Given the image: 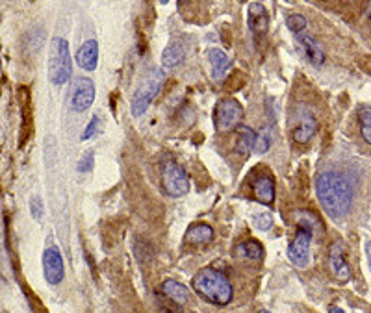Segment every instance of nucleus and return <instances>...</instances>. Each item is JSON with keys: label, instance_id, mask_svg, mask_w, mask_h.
I'll list each match as a JSON object with an SVG mask.
<instances>
[{"label": "nucleus", "instance_id": "39448f33", "mask_svg": "<svg viewBox=\"0 0 371 313\" xmlns=\"http://www.w3.org/2000/svg\"><path fill=\"white\" fill-rule=\"evenodd\" d=\"M162 188L169 196H182L189 191V178L182 167L167 161L162 172Z\"/></svg>", "mask_w": 371, "mask_h": 313}, {"label": "nucleus", "instance_id": "c756f323", "mask_svg": "<svg viewBox=\"0 0 371 313\" xmlns=\"http://www.w3.org/2000/svg\"><path fill=\"white\" fill-rule=\"evenodd\" d=\"M329 313H345V312H343L342 307H338V306H332V307H330V310H329Z\"/></svg>", "mask_w": 371, "mask_h": 313}, {"label": "nucleus", "instance_id": "2f4dec72", "mask_svg": "<svg viewBox=\"0 0 371 313\" xmlns=\"http://www.w3.org/2000/svg\"><path fill=\"white\" fill-rule=\"evenodd\" d=\"M258 313H272V312H267V310H260Z\"/></svg>", "mask_w": 371, "mask_h": 313}, {"label": "nucleus", "instance_id": "a878e982", "mask_svg": "<svg viewBox=\"0 0 371 313\" xmlns=\"http://www.w3.org/2000/svg\"><path fill=\"white\" fill-rule=\"evenodd\" d=\"M100 126H102V121H100L99 115H93V119L89 121V124L86 126V130L82 134V141H88V139H93L97 134H100Z\"/></svg>", "mask_w": 371, "mask_h": 313}, {"label": "nucleus", "instance_id": "aec40b11", "mask_svg": "<svg viewBox=\"0 0 371 313\" xmlns=\"http://www.w3.org/2000/svg\"><path fill=\"white\" fill-rule=\"evenodd\" d=\"M213 239V228L204 223H197L186 232V243L189 245H207Z\"/></svg>", "mask_w": 371, "mask_h": 313}, {"label": "nucleus", "instance_id": "f03ea898", "mask_svg": "<svg viewBox=\"0 0 371 313\" xmlns=\"http://www.w3.org/2000/svg\"><path fill=\"white\" fill-rule=\"evenodd\" d=\"M193 291L202 301L216 306H227L234 299V287L230 280L213 267H204L195 274Z\"/></svg>", "mask_w": 371, "mask_h": 313}, {"label": "nucleus", "instance_id": "20e7f679", "mask_svg": "<svg viewBox=\"0 0 371 313\" xmlns=\"http://www.w3.org/2000/svg\"><path fill=\"white\" fill-rule=\"evenodd\" d=\"M164 71L162 69H151L142 80V83L137 85L134 99H132V113L140 117L147 112V108L151 106V102L154 101V97L158 95L160 88L164 83Z\"/></svg>", "mask_w": 371, "mask_h": 313}, {"label": "nucleus", "instance_id": "7ed1b4c3", "mask_svg": "<svg viewBox=\"0 0 371 313\" xmlns=\"http://www.w3.org/2000/svg\"><path fill=\"white\" fill-rule=\"evenodd\" d=\"M73 74V59L69 43L64 37H54L48 58V78L54 85H64Z\"/></svg>", "mask_w": 371, "mask_h": 313}, {"label": "nucleus", "instance_id": "a211bd4d", "mask_svg": "<svg viewBox=\"0 0 371 313\" xmlns=\"http://www.w3.org/2000/svg\"><path fill=\"white\" fill-rule=\"evenodd\" d=\"M249 21H251V30L258 37H264L267 34V24H269V17L265 8L258 2H253L249 6Z\"/></svg>", "mask_w": 371, "mask_h": 313}, {"label": "nucleus", "instance_id": "4be33fe9", "mask_svg": "<svg viewBox=\"0 0 371 313\" xmlns=\"http://www.w3.org/2000/svg\"><path fill=\"white\" fill-rule=\"evenodd\" d=\"M360 136L368 145H371V106H362L359 112Z\"/></svg>", "mask_w": 371, "mask_h": 313}, {"label": "nucleus", "instance_id": "bb28decb", "mask_svg": "<svg viewBox=\"0 0 371 313\" xmlns=\"http://www.w3.org/2000/svg\"><path fill=\"white\" fill-rule=\"evenodd\" d=\"M93 156H95L93 150H88V152L84 154L82 160L78 161V171H80V172H89V171H91V169H93V160H95Z\"/></svg>", "mask_w": 371, "mask_h": 313}, {"label": "nucleus", "instance_id": "6e6552de", "mask_svg": "<svg viewBox=\"0 0 371 313\" xmlns=\"http://www.w3.org/2000/svg\"><path fill=\"white\" fill-rule=\"evenodd\" d=\"M43 274L50 285H58L65 276L64 256L56 247H48L43 252Z\"/></svg>", "mask_w": 371, "mask_h": 313}, {"label": "nucleus", "instance_id": "7c9ffc66", "mask_svg": "<svg viewBox=\"0 0 371 313\" xmlns=\"http://www.w3.org/2000/svg\"><path fill=\"white\" fill-rule=\"evenodd\" d=\"M158 2H160V4H164V6H165V4H167L169 0H158Z\"/></svg>", "mask_w": 371, "mask_h": 313}, {"label": "nucleus", "instance_id": "5701e85b", "mask_svg": "<svg viewBox=\"0 0 371 313\" xmlns=\"http://www.w3.org/2000/svg\"><path fill=\"white\" fill-rule=\"evenodd\" d=\"M272 130L269 128H264L256 134V143H254V152L264 154L272 148Z\"/></svg>", "mask_w": 371, "mask_h": 313}, {"label": "nucleus", "instance_id": "ddd939ff", "mask_svg": "<svg viewBox=\"0 0 371 313\" xmlns=\"http://www.w3.org/2000/svg\"><path fill=\"white\" fill-rule=\"evenodd\" d=\"M253 193L254 199L260 204L272 206L273 202H275V180H273L272 174H260V176L254 178Z\"/></svg>", "mask_w": 371, "mask_h": 313}, {"label": "nucleus", "instance_id": "f3484780", "mask_svg": "<svg viewBox=\"0 0 371 313\" xmlns=\"http://www.w3.org/2000/svg\"><path fill=\"white\" fill-rule=\"evenodd\" d=\"M160 293H162L167 301L175 302L178 306H184V304L188 302L189 296L188 287L180 284V282H177V280H165L162 287H160Z\"/></svg>", "mask_w": 371, "mask_h": 313}, {"label": "nucleus", "instance_id": "9b49d317", "mask_svg": "<svg viewBox=\"0 0 371 313\" xmlns=\"http://www.w3.org/2000/svg\"><path fill=\"white\" fill-rule=\"evenodd\" d=\"M329 263L334 276L340 282H348L351 278V269H349L348 261H345V248H343L342 241L332 243V247L329 250Z\"/></svg>", "mask_w": 371, "mask_h": 313}, {"label": "nucleus", "instance_id": "2eb2a0df", "mask_svg": "<svg viewBox=\"0 0 371 313\" xmlns=\"http://www.w3.org/2000/svg\"><path fill=\"white\" fill-rule=\"evenodd\" d=\"M295 43H297V47L303 50V54L307 56V59L316 67H321L325 63V54L321 50L318 43L314 41L310 36H305V34H299V36H295Z\"/></svg>", "mask_w": 371, "mask_h": 313}, {"label": "nucleus", "instance_id": "423d86ee", "mask_svg": "<svg viewBox=\"0 0 371 313\" xmlns=\"http://www.w3.org/2000/svg\"><path fill=\"white\" fill-rule=\"evenodd\" d=\"M243 117L242 104L234 99H223L218 102L216 113H213V121H216V128L221 132H227L234 128L236 124L240 123Z\"/></svg>", "mask_w": 371, "mask_h": 313}, {"label": "nucleus", "instance_id": "6ab92c4d", "mask_svg": "<svg viewBox=\"0 0 371 313\" xmlns=\"http://www.w3.org/2000/svg\"><path fill=\"white\" fill-rule=\"evenodd\" d=\"M234 254L238 258H243V260L260 261L264 258V247L256 239H247V241H242L240 245H236Z\"/></svg>", "mask_w": 371, "mask_h": 313}, {"label": "nucleus", "instance_id": "412c9836", "mask_svg": "<svg viewBox=\"0 0 371 313\" xmlns=\"http://www.w3.org/2000/svg\"><path fill=\"white\" fill-rule=\"evenodd\" d=\"M238 145H236V152L242 154L243 158L251 154V150H254V143H256V134H254L249 126H243V124H238Z\"/></svg>", "mask_w": 371, "mask_h": 313}, {"label": "nucleus", "instance_id": "473e14b6", "mask_svg": "<svg viewBox=\"0 0 371 313\" xmlns=\"http://www.w3.org/2000/svg\"><path fill=\"white\" fill-rule=\"evenodd\" d=\"M368 313H371V310H370V312H368Z\"/></svg>", "mask_w": 371, "mask_h": 313}, {"label": "nucleus", "instance_id": "72a5a7b5", "mask_svg": "<svg viewBox=\"0 0 371 313\" xmlns=\"http://www.w3.org/2000/svg\"><path fill=\"white\" fill-rule=\"evenodd\" d=\"M370 19H371V15H370Z\"/></svg>", "mask_w": 371, "mask_h": 313}, {"label": "nucleus", "instance_id": "f8f14e48", "mask_svg": "<svg viewBox=\"0 0 371 313\" xmlns=\"http://www.w3.org/2000/svg\"><path fill=\"white\" fill-rule=\"evenodd\" d=\"M207 58L210 67H212V78L216 82H221L232 67V58L221 48H208Z\"/></svg>", "mask_w": 371, "mask_h": 313}, {"label": "nucleus", "instance_id": "f257e3e1", "mask_svg": "<svg viewBox=\"0 0 371 313\" xmlns=\"http://www.w3.org/2000/svg\"><path fill=\"white\" fill-rule=\"evenodd\" d=\"M316 196L323 212L334 221L348 217L354 201L353 182L345 174L336 171L319 172L314 182Z\"/></svg>", "mask_w": 371, "mask_h": 313}, {"label": "nucleus", "instance_id": "b1692460", "mask_svg": "<svg viewBox=\"0 0 371 313\" xmlns=\"http://www.w3.org/2000/svg\"><path fill=\"white\" fill-rule=\"evenodd\" d=\"M286 26H288L289 32H294L295 36H299V34H305L308 23L307 19L303 17L301 13H292V15L286 19Z\"/></svg>", "mask_w": 371, "mask_h": 313}, {"label": "nucleus", "instance_id": "0eeeda50", "mask_svg": "<svg viewBox=\"0 0 371 313\" xmlns=\"http://www.w3.org/2000/svg\"><path fill=\"white\" fill-rule=\"evenodd\" d=\"M312 232L303 226H297V234H295L294 241L289 243L288 247V258L295 267L305 269L310 261V243H312Z\"/></svg>", "mask_w": 371, "mask_h": 313}, {"label": "nucleus", "instance_id": "cd10ccee", "mask_svg": "<svg viewBox=\"0 0 371 313\" xmlns=\"http://www.w3.org/2000/svg\"><path fill=\"white\" fill-rule=\"evenodd\" d=\"M43 202L39 196H34L32 201H30V213H32V217L36 219V221H39V219L43 217Z\"/></svg>", "mask_w": 371, "mask_h": 313}, {"label": "nucleus", "instance_id": "4468645a", "mask_svg": "<svg viewBox=\"0 0 371 313\" xmlns=\"http://www.w3.org/2000/svg\"><path fill=\"white\" fill-rule=\"evenodd\" d=\"M77 63L84 71H95L99 63V43L97 39H88L77 52Z\"/></svg>", "mask_w": 371, "mask_h": 313}, {"label": "nucleus", "instance_id": "1a4fd4ad", "mask_svg": "<svg viewBox=\"0 0 371 313\" xmlns=\"http://www.w3.org/2000/svg\"><path fill=\"white\" fill-rule=\"evenodd\" d=\"M95 101V83L93 80L89 78H77L75 80V85H73V93H71V106L75 112L82 113L86 110L91 108Z\"/></svg>", "mask_w": 371, "mask_h": 313}, {"label": "nucleus", "instance_id": "393cba45", "mask_svg": "<svg viewBox=\"0 0 371 313\" xmlns=\"http://www.w3.org/2000/svg\"><path fill=\"white\" fill-rule=\"evenodd\" d=\"M253 226L260 232H267L273 228V215L267 212L256 213L253 215Z\"/></svg>", "mask_w": 371, "mask_h": 313}, {"label": "nucleus", "instance_id": "c85d7f7f", "mask_svg": "<svg viewBox=\"0 0 371 313\" xmlns=\"http://www.w3.org/2000/svg\"><path fill=\"white\" fill-rule=\"evenodd\" d=\"M365 256H368V261H370V269H371V239L365 245Z\"/></svg>", "mask_w": 371, "mask_h": 313}, {"label": "nucleus", "instance_id": "dca6fc26", "mask_svg": "<svg viewBox=\"0 0 371 313\" xmlns=\"http://www.w3.org/2000/svg\"><path fill=\"white\" fill-rule=\"evenodd\" d=\"M186 58V47L180 39H173L167 47L164 48L162 52V65L165 69H175L177 65H180Z\"/></svg>", "mask_w": 371, "mask_h": 313}, {"label": "nucleus", "instance_id": "9d476101", "mask_svg": "<svg viewBox=\"0 0 371 313\" xmlns=\"http://www.w3.org/2000/svg\"><path fill=\"white\" fill-rule=\"evenodd\" d=\"M297 112H299L297 113L299 121H297V126L294 128V141L299 143V145H307L318 132V121H316L314 113L307 106H299Z\"/></svg>", "mask_w": 371, "mask_h": 313}]
</instances>
